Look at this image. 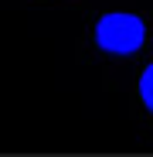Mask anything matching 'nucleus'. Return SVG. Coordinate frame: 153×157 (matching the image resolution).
Wrapping results in <instances>:
<instances>
[{
	"instance_id": "f257e3e1",
	"label": "nucleus",
	"mask_w": 153,
	"mask_h": 157,
	"mask_svg": "<svg viewBox=\"0 0 153 157\" xmlns=\"http://www.w3.org/2000/svg\"><path fill=\"white\" fill-rule=\"evenodd\" d=\"M92 38H95L99 51H106L112 58H129L136 51H143V44H146V21L129 10H109L95 21Z\"/></svg>"
},
{
	"instance_id": "f03ea898",
	"label": "nucleus",
	"mask_w": 153,
	"mask_h": 157,
	"mask_svg": "<svg viewBox=\"0 0 153 157\" xmlns=\"http://www.w3.org/2000/svg\"><path fill=\"white\" fill-rule=\"evenodd\" d=\"M140 102H143V109L153 116V62L140 72Z\"/></svg>"
}]
</instances>
